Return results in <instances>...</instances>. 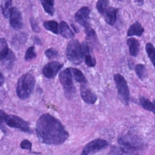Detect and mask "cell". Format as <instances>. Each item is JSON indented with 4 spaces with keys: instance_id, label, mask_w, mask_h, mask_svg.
<instances>
[{
    "instance_id": "obj_24",
    "label": "cell",
    "mask_w": 155,
    "mask_h": 155,
    "mask_svg": "<svg viewBox=\"0 0 155 155\" xmlns=\"http://www.w3.org/2000/svg\"><path fill=\"white\" fill-rule=\"evenodd\" d=\"M146 51L150 61L155 68V48L153 44L149 42L147 44Z\"/></svg>"
},
{
    "instance_id": "obj_25",
    "label": "cell",
    "mask_w": 155,
    "mask_h": 155,
    "mask_svg": "<svg viewBox=\"0 0 155 155\" xmlns=\"http://www.w3.org/2000/svg\"><path fill=\"white\" fill-rule=\"evenodd\" d=\"M109 5V1L107 0H99L96 4V8L98 12L101 14H104L107 9Z\"/></svg>"
},
{
    "instance_id": "obj_14",
    "label": "cell",
    "mask_w": 155,
    "mask_h": 155,
    "mask_svg": "<svg viewBox=\"0 0 155 155\" xmlns=\"http://www.w3.org/2000/svg\"><path fill=\"white\" fill-rule=\"evenodd\" d=\"M127 43L129 47L130 55L134 57H136L139 53L140 42L136 38L132 37L127 39Z\"/></svg>"
},
{
    "instance_id": "obj_10",
    "label": "cell",
    "mask_w": 155,
    "mask_h": 155,
    "mask_svg": "<svg viewBox=\"0 0 155 155\" xmlns=\"http://www.w3.org/2000/svg\"><path fill=\"white\" fill-rule=\"evenodd\" d=\"M10 24L13 29L18 30L21 29L23 25L22 14L16 7H13L10 12Z\"/></svg>"
},
{
    "instance_id": "obj_6",
    "label": "cell",
    "mask_w": 155,
    "mask_h": 155,
    "mask_svg": "<svg viewBox=\"0 0 155 155\" xmlns=\"http://www.w3.org/2000/svg\"><path fill=\"white\" fill-rule=\"evenodd\" d=\"M66 55L69 61L74 64L78 65L82 62L80 44L77 39H72L69 42L66 48Z\"/></svg>"
},
{
    "instance_id": "obj_20",
    "label": "cell",
    "mask_w": 155,
    "mask_h": 155,
    "mask_svg": "<svg viewBox=\"0 0 155 155\" xmlns=\"http://www.w3.org/2000/svg\"><path fill=\"white\" fill-rule=\"evenodd\" d=\"M12 1H2L1 7L2 12L5 18H8L10 16V12L12 8Z\"/></svg>"
},
{
    "instance_id": "obj_2",
    "label": "cell",
    "mask_w": 155,
    "mask_h": 155,
    "mask_svg": "<svg viewBox=\"0 0 155 155\" xmlns=\"http://www.w3.org/2000/svg\"><path fill=\"white\" fill-rule=\"evenodd\" d=\"M118 144L121 146L124 154L138 155L143 149V144L139 137L132 134L121 136L118 139Z\"/></svg>"
},
{
    "instance_id": "obj_33",
    "label": "cell",
    "mask_w": 155,
    "mask_h": 155,
    "mask_svg": "<svg viewBox=\"0 0 155 155\" xmlns=\"http://www.w3.org/2000/svg\"><path fill=\"white\" fill-rule=\"evenodd\" d=\"M111 153L114 155H123L124 154L121 147H114L111 149Z\"/></svg>"
},
{
    "instance_id": "obj_30",
    "label": "cell",
    "mask_w": 155,
    "mask_h": 155,
    "mask_svg": "<svg viewBox=\"0 0 155 155\" xmlns=\"http://www.w3.org/2000/svg\"><path fill=\"white\" fill-rule=\"evenodd\" d=\"M45 54L46 56L48 57V59H53L58 56V52L54 49H49L46 50L45 52Z\"/></svg>"
},
{
    "instance_id": "obj_34",
    "label": "cell",
    "mask_w": 155,
    "mask_h": 155,
    "mask_svg": "<svg viewBox=\"0 0 155 155\" xmlns=\"http://www.w3.org/2000/svg\"><path fill=\"white\" fill-rule=\"evenodd\" d=\"M5 79L2 74L0 72V87L3 85L4 83Z\"/></svg>"
},
{
    "instance_id": "obj_28",
    "label": "cell",
    "mask_w": 155,
    "mask_h": 155,
    "mask_svg": "<svg viewBox=\"0 0 155 155\" xmlns=\"http://www.w3.org/2000/svg\"><path fill=\"white\" fill-rule=\"evenodd\" d=\"M84 32L88 39H90V40H92V39H96V33L94 30L91 27L89 26L86 27Z\"/></svg>"
},
{
    "instance_id": "obj_31",
    "label": "cell",
    "mask_w": 155,
    "mask_h": 155,
    "mask_svg": "<svg viewBox=\"0 0 155 155\" xmlns=\"http://www.w3.org/2000/svg\"><path fill=\"white\" fill-rule=\"evenodd\" d=\"M84 59L85 62L87 66L90 67H94L95 66L96 64L95 59L92 56H88Z\"/></svg>"
},
{
    "instance_id": "obj_9",
    "label": "cell",
    "mask_w": 155,
    "mask_h": 155,
    "mask_svg": "<svg viewBox=\"0 0 155 155\" xmlns=\"http://www.w3.org/2000/svg\"><path fill=\"white\" fill-rule=\"evenodd\" d=\"M63 66L64 64L58 62L54 61L50 62L44 67L42 71L43 74L48 79H52L56 76Z\"/></svg>"
},
{
    "instance_id": "obj_3",
    "label": "cell",
    "mask_w": 155,
    "mask_h": 155,
    "mask_svg": "<svg viewBox=\"0 0 155 155\" xmlns=\"http://www.w3.org/2000/svg\"><path fill=\"white\" fill-rule=\"evenodd\" d=\"M35 84V78L31 74H25L20 76L16 86L17 96L22 100L28 98L34 90Z\"/></svg>"
},
{
    "instance_id": "obj_22",
    "label": "cell",
    "mask_w": 155,
    "mask_h": 155,
    "mask_svg": "<svg viewBox=\"0 0 155 155\" xmlns=\"http://www.w3.org/2000/svg\"><path fill=\"white\" fill-rule=\"evenodd\" d=\"M44 25L48 31H51L55 34H59V24L56 21H45L44 23Z\"/></svg>"
},
{
    "instance_id": "obj_19",
    "label": "cell",
    "mask_w": 155,
    "mask_h": 155,
    "mask_svg": "<svg viewBox=\"0 0 155 155\" xmlns=\"http://www.w3.org/2000/svg\"><path fill=\"white\" fill-rule=\"evenodd\" d=\"M8 44L5 38L0 39V61L4 60L9 54Z\"/></svg>"
},
{
    "instance_id": "obj_12",
    "label": "cell",
    "mask_w": 155,
    "mask_h": 155,
    "mask_svg": "<svg viewBox=\"0 0 155 155\" xmlns=\"http://www.w3.org/2000/svg\"><path fill=\"white\" fill-rule=\"evenodd\" d=\"M90 11L88 7L84 6L79 9L75 14V21L80 25L87 27L89 23Z\"/></svg>"
},
{
    "instance_id": "obj_13",
    "label": "cell",
    "mask_w": 155,
    "mask_h": 155,
    "mask_svg": "<svg viewBox=\"0 0 155 155\" xmlns=\"http://www.w3.org/2000/svg\"><path fill=\"white\" fill-rule=\"evenodd\" d=\"M118 10L114 7H108L104 13L105 21L109 25L115 24L117 19Z\"/></svg>"
},
{
    "instance_id": "obj_21",
    "label": "cell",
    "mask_w": 155,
    "mask_h": 155,
    "mask_svg": "<svg viewBox=\"0 0 155 155\" xmlns=\"http://www.w3.org/2000/svg\"><path fill=\"white\" fill-rule=\"evenodd\" d=\"M43 7L46 13L51 15L54 14V0H42L41 1Z\"/></svg>"
},
{
    "instance_id": "obj_18",
    "label": "cell",
    "mask_w": 155,
    "mask_h": 155,
    "mask_svg": "<svg viewBox=\"0 0 155 155\" xmlns=\"http://www.w3.org/2000/svg\"><path fill=\"white\" fill-rule=\"evenodd\" d=\"M70 69L71 72L72 76H73L76 82L80 83L82 84V85L86 84L87 82V80L84 74L80 70L77 68H72V67Z\"/></svg>"
},
{
    "instance_id": "obj_1",
    "label": "cell",
    "mask_w": 155,
    "mask_h": 155,
    "mask_svg": "<svg viewBox=\"0 0 155 155\" xmlns=\"http://www.w3.org/2000/svg\"><path fill=\"white\" fill-rule=\"evenodd\" d=\"M35 132L39 141L49 145L62 144L69 136L61 123L49 113L42 115L37 120Z\"/></svg>"
},
{
    "instance_id": "obj_15",
    "label": "cell",
    "mask_w": 155,
    "mask_h": 155,
    "mask_svg": "<svg viewBox=\"0 0 155 155\" xmlns=\"http://www.w3.org/2000/svg\"><path fill=\"white\" fill-rule=\"evenodd\" d=\"M144 28L142 26L141 24L138 22H136L131 25L128 28L127 32V35L128 36H140L144 32Z\"/></svg>"
},
{
    "instance_id": "obj_35",
    "label": "cell",
    "mask_w": 155,
    "mask_h": 155,
    "mask_svg": "<svg viewBox=\"0 0 155 155\" xmlns=\"http://www.w3.org/2000/svg\"><path fill=\"white\" fill-rule=\"evenodd\" d=\"M134 2H135L137 5L140 6H142L144 4V1H135Z\"/></svg>"
},
{
    "instance_id": "obj_16",
    "label": "cell",
    "mask_w": 155,
    "mask_h": 155,
    "mask_svg": "<svg viewBox=\"0 0 155 155\" xmlns=\"http://www.w3.org/2000/svg\"><path fill=\"white\" fill-rule=\"evenodd\" d=\"M59 28L60 33L64 38L71 39L74 37V35L73 32L70 29L67 23L64 21L61 22Z\"/></svg>"
},
{
    "instance_id": "obj_26",
    "label": "cell",
    "mask_w": 155,
    "mask_h": 155,
    "mask_svg": "<svg viewBox=\"0 0 155 155\" xmlns=\"http://www.w3.org/2000/svg\"><path fill=\"white\" fill-rule=\"evenodd\" d=\"M7 114L4 110H0V130L5 134L7 133V128L5 125V117Z\"/></svg>"
},
{
    "instance_id": "obj_7",
    "label": "cell",
    "mask_w": 155,
    "mask_h": 155,
    "mask_svg": "<svg viewBox=\"0 0 155 155\" xmlns=\"http://www.w3.org/2000/svg\"><path fill=\"white\" fill-rule=\"evenodd\" d=\"M5 123L9 127L19 129L24 133H31L29 123L17 116L6 115L5 117Z\"/></svg>"
},
{
    "instance_id": "obj_23",
    "label": "cell",
    "mask_w": 155,
    "mask_h": 155,
    "mask_svg": "<svg viewBox=\"0 0 155 155\" xmlns=\"http://www.w3.org/2000/svg\"><path fill=\"white\" fill-rule=\"evenodd\" d=\"M135 72L138 78L142 81L144 80L147 76L146 66L143 64H139L136 66Z\"/></svg>"
},
{
    "instance_id": "obj_17",
    "label": "cell",
    "mask_w": 155,
    "mask_h": 155,
    "mask_svg": "<svg viewBox=\"0 0 155 155\" xmlns=\"http://www.w3.org/2000/svg\"><path fill=\"white\" fill-rule=\"evenodd\" d=\"M140 104L143 108L150 112H153L155 114V100L151 102L149 99L144 96L139 97Z\"/></svg>"
},
{
    "instance_id": "obj_32",
    "label": "cell",
    "mask_w": 155,
    "mask_h": 155,
    "mask_svg": "<svg viewBox=\"0 0 155 155\" xmlns=\"http://www.w3.org/2000/svg\"><path fill=\"white\" fill-rule=\"evenodd\" d=\"M31 22V26L32 29L34 32H40V27L38 25V23L36 22L35 20L33 18H31L30 20Z\"/></svg>"
},
{
    "instance_id": "obj_11",
    "label": "cell",
    "mask_w": 155,
    "mask_h": 155,
    "mask_svg": "<svg viewBox=\"0 0 155 155\" xmlns=\"http://www.w3.org/2000/svg\"><path fill=\"white\" fill-rule=\"evenodd\" d=\"M80 95L83 101L87 104H93L96 102L97 96L85 84L82 85L80 88Z\"/></svg>"
},
{
    "instance_id": "obj_36",
    "label": "cell",
    "mask_w": 155,
    "mask_h": 155,
    "mask_svg": "<svg viewBox=\"0 0 155 155\" xmlns=\"http://www.w3.org/2000/svg\"><path fill=\"white\" fill-rule=\"evenodd\" d=\"M129 67H130V68H132V67H133V66H134V63L132 62H130V63H129Z\"/></svg>"
},
{
    "instance_id": "obj_29",
    "label": "cell",
    "mask_w": 155,
    "mask_h": 155,
    "mask_svg": "<svg viewBox=\"0 0 155 155\" xmlns=\"http://www.w3.org/2000/svg\"><path fill=\"white\" fill-rule=\"evenodd\" d=\"M20 147L23 150H27L31 152L32 150V144L29 140L27 139H25L21 142L20 144Z\"/></svg>"
},
{
    "instance_id": "obj_8",
    "label": "cell",
    "mask_w": 155,
    "mask_h": 155,
    "mask_svg": "<svg viewBox=\"0 0 155 155\" xmlns=\"http://www.w3.org/2000/svg\"><path fill=\"white\" fill-rule=\"evenodd\" d=\"M108 142L102 139H96L86 145L82 150L81 155H92L107 148Z\"/></svg>"
},
{
    "instance_id": "obj_27",
    "label": "cell",
    "mask_w": 155,
    "mask_h": 155,
    "mask_svg": "<svg viewBox=\"0 0 155 155\" xmlns=\"http://www.w3.org/2000/svg\"><path fill=\"white\" fill-rule=\"evenodd\" d=\"M36 56L37 55H36L34 46H31V47H29L26 51L25 58L26 61H31V60L36 58Z\"/></svg>"
},
{
    "instance_id": "obj_4",
    "label": "cell",
    "mask_w": 155,
    "mask_h": 155,
    "mask_svg": "<svg viewBox=\"0 0 155 155\" xmlns=\"http://www.w3.org/2000/svg\"><path fill=\"white\" fill-rule=\"evenodd\" d=\"M114 80L119 99L124 104L128 105L130 101V92L126 80L120 74H115Z\"/></svg>"
},
{
    "instance_id": "obj_5",
    "label": "cell",
    "mask_w": 155,
    "mask_h": 155,
    "mask_svg": "<svg viewBox=\"0 0 155 155\" xmlns=\"http://www.w3.org/2000/svg\"><path fill=\"white\" fill-rule=\"evenodd\" d=\"M59 81L63 87L65 95L71 98L75 95L76 89L74 85L72 76L70 68L64 70L59 75Z\"/></svg>"
}]
</instances>
